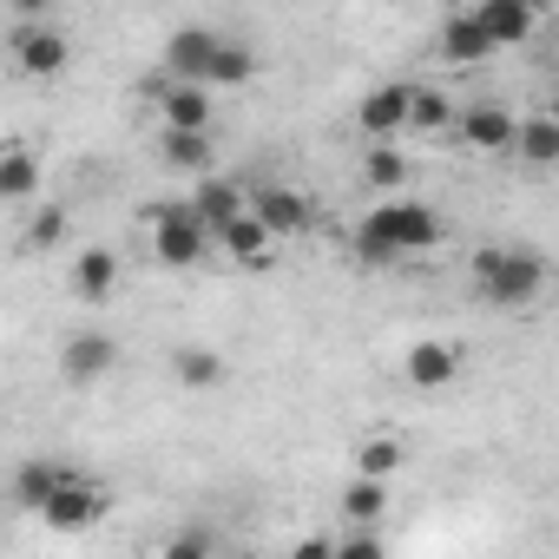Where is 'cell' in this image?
I'll list each match as a JSON object with an SVG mask.
<instances>
[{"mask_svg": "<svg viewBox=\"0 0 559 559\" xmlns=\"http://www.w3.org/2000/svg\"><path fill=\"white\" fill-rule=\"evenodd\" d=\"M217 40H224V34H211V27H178V34L165 40V80H171V86H204V67H211Z\"/></svg>", "mask_w": 559, "mask_h": 559, "instance_id": "12", "label": "cell"}, {"mask_svg": "<svg viewBox=\"0 0 559 559\" xmlns=\"http://www.w3.org/2000/svg\"><path fill=\"white\" fill-rule=\"evenodd\" d=\"M408 99H415V86H408V80H382V86H369V93H362L356 126H362L376 145H395V139L408 132Z\"/></svg>", "mask_w": 559, "mask_h": 559, "instance_id": "8", "label": "cell"}, {"mask_svg": "<svg viewBox=\"0 0 559 559\" xmlns=\"http://www.w3.org/2000/svg\"><path fill=\"white\" fill-rule=\"evenodd\" d=\"M67 284H73V297H80V304H106V297H112V284H119V257H112V250H99V243H93V250H80V257H73V270H67Z\"/></svg>", "mask_w": 559, "mask_h": 559, "instance_id": "15", "label": "cell"}, {"mask_svg": "<svg viewBox=\"0 0 559 559\" xmlns=\"http://www.w3.org/2000/svg\"><path fill=\"white\" fill-rule=\"evenodd\" d=\"M158 559H211V526H178Z\"/></svg>", "mask_w": 559, "mask_h": 559, "instance_id": "29", "label": "cell"}, {"mask_svg": "<svg viewBox=\"0 0 559 559\" xmlns=\"http://www.w3.org/2000/svg\"><path fill=\"white\" fill-rule=\"evenodd\" d=\"M158 152H165L171 171H198V178H211V132H165Z\"/></svg>", "mask_w": 559, "mask_h": 559, "instance_id": "23", "label": "cell"}, {"mask_svg": "<svg viewBox=\"0 0 559 559\" xmlns=\"http://www.w3.org/2000/svg\"><path fill=\"white\" fill-rule=\"evenodd\" d=\"M441 243V211L421 198H389L356 224V257L362 263H402Z\"/></svg>", "mask_w": 559, "mask_h": 559, "instance_id": "1", "label": "cell"}, {"mask_svg": "<svg viewBox=\"0 0 559 559\" xmlns=\"http://www.w3.org/2000/svg\"><path fill=\"white\" fill-rule=\"evenodd\" d=\"M243 211L263 224V237L276 243V237H304L310 224H317V204L304 198V191H290V185H263V191H250L243 198Z\"/></svg>", "mask_w": 559, "mask_h": 559, "instance_id": "6", "label": "cell"}, {"mask_svg": "<svg viewBox=\"0 0 559 559\" xmlns=\"http://www.w3.org/2000/svg\"><path fill=\"white\" fill-rule=\"evenodd\" d=\"M474 27H480V40L500 53V47H520V40L539 27V8H533V0H480V8H474Z\"/></svg>", "mask_w": 559, "mask_h": 559, "instance_id": "11", "label": "cell"}, {"mask_svg": "<svg viewBox=\"0 0 559 559\" xmlns=\"http://www.w3.org/2000/svg\"><path fill=\"white\" fill-rule=\"evenodd\" d=\"M224 257H237V263H250V270H270V237H263V224L243 211V217H230L217 237H211Z\"/></svg>", "mask_w": 559, "mask_h": 559, "instance_id": "18", "label": "cell"}, {"mask_svg": "<svg viewBox=\"0 0 559 559\" xmlns=\"http://www.w3.org/2000/svg\"><path fill=\"white\" fill-rule=\"evenodd\" d=\"M99 513H106V487H99V480H86V474H67V487L40 507V520H47L53 533H86Z\"/></svg>", "mask_w": 559, "mask_h": 559, "instance_id": "9", "label": "cell"}, {"mask_svg": "<svg viewBox=\"0 0 559 559\" xmlns=\"http://www.w3.org/2000/svg\"><path fill=\"white\" fill-rule=\"evenodd\" d=\"M67 204H40L34 217H27V230H21V250H53V243H67Z\"/></svg>", "mask_w": 559, "mask_h": 559, "instance_id": "28", "label": "cell"}, {"mask_svg": "<svg viewBox=\"0 0 559 559\" xmlns=\"http://www.w3.org/2000/svg\"><path fill=\"white\" fill-rule=\"evenodd\" d=\"M461 343H441V336H421V343H408L402 349V382L408 389H448L454 376H461Z\"/></svg>", "mask_w": 559, "mask_h": 559, "instance_id": "10", "label": "cell"}, {"mask_svg": "<svg viewBox=\"0 0 559 559\" xmlns=\"http://www.w3.org/2000/svg\"><path fill=\"white\" fill-rule=\"evenodd\" d=\"M171 376H178L185 389H217V382H224V356H217V349H178V356H171Z\"/></svg>", "mask_w": 559, "mask_h": 559, "instance_id": "27", "label": "cell"}, {"mask_svg": "<svg viewBox=\"0 0 559 559\" xmlns=\"http://www.w3.org/2000/svg\"><path fill=\"white\" fill-rule=\"evenodd\" d=\"M185 204H191V217L217 237L230 217H243V185H230V178H217V171H211V178H198V185H191V198H185Z\"/></svg>", "mask_w": 559, "mask_h": 559, "instance_id": "13", "label": "cell"}, {"mask_svg": "<svg viewBox=\"0 0 559 559\" xmlns=\"http://www.w3.org/2000/svg\"><path fill=\"white\" fill-rule=\"evenodd\" d=\"M513 158L533 165V171H552V165H559V119H552V112L520 119V132H513Z\"/></svg>", "mask_w": 559, "mask_h": 559, "instance_id": "17", "label": "cell"}, {"mask_svg": "<svg viewBox=\"0 0 559 559\" xmlns=\"http://www.w3.org/2000/svg\"><path fill=\"white\" fill-rule=\"evenodd\" d=\"M382 513H389V487H382V480H362V474H356V480L343 487V520H349V533H369V526H376Z\"/></svg>", "mask_w": 559, "mask_h": 559, "instance_id": "21", "label": "cell"}, {"mask_svg": "<svg viewBox=\"0 0 559 559\" xmlns=\"http://www.w3.org/2000/svg\"><path fill=\"white\" fill-rule=\"evenodd\" d=\"M139 217L152 224V257H158L165 270H191V263H204L211 230L191 217V204H185V198H152Z\"/></svg>", "mask_w": 559, "mask_h": 559, "instance_id": "3", "label": "cell"}, {"mask_svg": "<svg viewBox=\"0 0 559 559\" xmlns=\"http://www.w3.org/2000/svg\"><path fill=\"white\" fill-rule=\"evenodd\" d=\"M336 559H389V546L376 533H343L336 539Z\"/></svg>", "mask_w": 559, "mask_h": 559, "instance_id": "30", "label": "cell"}, {"mask_svg": "<svg viewBox=\"0 0 559 559\" xmlns=\"http://www.w3.org/2000/svg\"><path fill=\"white\" fill-rule=\"evenodd\" d=\"M257 73V53L243 47V40H217V53H211V67H204V93H217V86H243Z\"/></svg>", "mask_w": 559, "mask_h": 559, "instance_id": "22", "label": "cell"}, {"mask_svg": "<svg viewBox=\"0 0 559 559\" xmlns=\"http://www.w3.org/2000/svg\"><path fill=\"white\" fill-rule=\"evenodd\" d=\"M408 132H454V99L441 86H415L408 99Z\"/></svg>", "mask_w": 559, "mask_h": 559, "instance_id": "24", "label": "cell"}, {"mask_svg": "<svg viewBox=\"0 0 559 559\" xmlns=\"http://www.w3.org/2000/svg\"><path fill=\"white\" fill-rule=\"evenodd\" d=\"M402 461H408V448H402L395 435H376V441H362V454H356V474L389 487V474H402Z\"/></svg>", "mask_w": 559, "mask_h": 559, "instance_id": "26", "label": "cell"}, {"mask_svg": "<svg viewBox=\"0 0 559 559\" xmlns=\"http://www.w3.org/2000/svg\"><path fill=\"white\" fill-rule=\"evenodd\" d=\"M467 270H474V290L500 310H526L546 290V257L526 243H487V250H474Z\"/></svg>", "mask_w": 559, "mask_h": 559, "instance_id": "2", "label": "cell"}, {"mask_svg": "<svg viewBox=\"0 0 559 559\" xmlns=\"http://www.w3.org/2000/svg\"><path fill=\"white\" fill-rule=\"evenodd\" d=\"M493 47L480 40V27H474V14H448V27H441V60L448 67H480Z\"/></svg>", "mask_w": 559, "mask_h": 559, "instance_id": "20", "label": "cell"}, {"mask_svg": "<svg viewBox=\"0 0 559 559\" xmlns=\"http://www.w3.org/2000/svg\"><path fill=\"white\" fill-rule=\"evenodd\" d=\"M211 559H250V552H211Z\"/></svg>", "mask_w": 559, "mask_h": 559, "instance_id": "32", "label": "cell"}, {"mask_svg": "<svg viewBox=\"0 0 559 559\" xmlns=\"http://www.w3.org/2000/svg\"><path fill=\"white\" fill-rule=\"evenodd\" d=\"M158 112H165V132H211V93L204 86H158Z\"/></svg>", "mask_w": 559, "mask_h": 559, "instance_id": "16", "label": "cell"}, {"mask_svg": "<svg viewBox=\"0 0 559 559\" xmlns=\"http://www.w3.org/2000/svg\"><path fill=\"white\" fill-rule=\"evenodd\" d=\"M362 178H369L376 191L402 198V185H408V158H402V145H369V152H362Z\"/></svg>", "mask_w": 559, "mask_h": 559, "instance_id": "25", "label": "cell"}, {"mask_svg": "<svg viewBox=\"0 0 559 559\" xmlns=\"http://www.w3.org/2000/svg\"><path fill=\"white\" fill-rule=\"evenodd\" d=\"M40 178H47V165L34 145H0V204H34Z\"/></svg>", "mask_w": 559, "mask_h": 559, "instance_id": "14", "label": "cell"}, {"mask_svg": "<svg viewBox=\"0 0 559 559\" xmlns=\"http://www.w3.org/2000/svg\"><path fill=\"white\" fill-rule=\"evenodd\" d=\"M284 559H336V539H297Z\"/></svg>", "mask_w": 559, "mask_h": 559, "instance_id": "31", "label": "cell"}, {"mask_svg": "<svg viewBox=\"0 0 559 559\" xmlns=\"http://www.w3.org/2000/svg\"><path fill=\"white\" fill-rule=\"evenodd\" d=\"M8 53H14V67H21L27 80H53V73H67L73 40H67L60 27H47V14H40V21H21V27H14Z\"/></svg>", "mask_w": 559, "mask_h": 559, "instance_id": "4", "label": "cell"}, {"mask_svg": "<svg viewBox=\"0 0 559 559\" xmlns=\"http://www.w3.org/2000/svg\"><path fill=\"white\" fill-rule=\"evenodd\" d=\"M112 362H119V343H112L106 330H73V336L60 343V382H67V389H93V382H106Z\"/></svg>", "mask_w": 559, "mask_h": 559, "instance_id": "7", "label": "cell"}, {"mask_svg": "<svg viewBox=\"0 0 559 559\" xmlns=\"http://www.w3.org/2000/svg\"><path fill=\"white\" fill-rule=\"evenodd\" d=\"M513 132H520V119L507 112V99H467V106L454 112V139H461L467 152L500 158V152H513Z\"/></svg>", "mask_w": 559, "mask_h": 559, "instance_id": "5", "label": "cell"}, {"mask_svg": "<svg viewBox=\"0 0 559 559\" xmlns=\"http://www.w3.org/2000/svg\"><path fill=\"white\" fill-rule=\"evenodd\" d=\"M67 474H73V467H67V461H27V467H21V474H14V500H21V507H34V513H40V507H47V500H53V493H60V487H67Z\"/></svg>", "mask_w": 559, "mask_h": 559, "instance_id": "19", "label": "cell"}]
</instances>
